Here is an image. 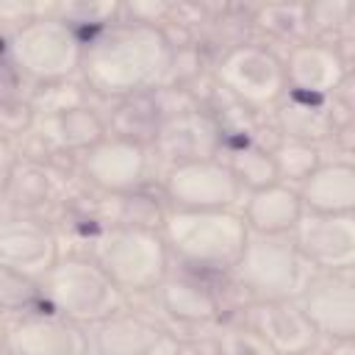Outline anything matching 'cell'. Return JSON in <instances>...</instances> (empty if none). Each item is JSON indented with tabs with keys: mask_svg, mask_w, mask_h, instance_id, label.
Masks as SVG:
<instances>
[{
	"mask_svg": "<svg viewBox=\"0 0 355 355\" xmlns=\"http://www.w3.org/2000/svg\"><path fill=\"white\" fill-rule=\"evenodd\" d=\"M172 58L175 44L161 25L111 22L86 42L80 75L89 92L122 100L158 89L172 72Z\"/></svg>",
	"mask_w": 355,
	"mask_h": 355,
	"instance_id": "1",
	"label": "cell"
},
{
	"mask_svg": "<svg viewBox=\"0 0 355 355\" xmlns=\"http://www.w3.org/2000/svg\"><path fill=\"white\" fill-rule=\"evenodd\" d=\"M161 239L183 263L230 272L247 244V225L236 211H183L172 208L161 219Z\"/></svg>",
	"mask_w": 355,
	"mask_h": 355,
	"instance_id": "2",
	"label": "cell"
},
{
	"mask_svg": "<svg viewBox=\"0 0 355 355\" xmlns=\"http://www.w3.org/2000/svg\"><path fill=\"white\" fill-rule=\"evenodd\" d=\"M47 308L80 327L122 311L125 294L89 255H58V261L39 280Z\"/></svg>",
	"mask_w": 355,
	"mask_h": 355,
	"instance_id": "3",
	"label": "cell"
},
{
	"mask_svg": "<svg viewBox=\"0 0 355 355\" xmlns=\"http://www.w3.org/2000/svg\"><path fill=\"white\" fill-rule=\"evenodd\" d=\"M86 39L55 14H36L8 33L11 67L33 83H58L80 72Z\"/></svg>",
	"mask_w": 355,
	"mask_h": 355,
	"instance_id": "4",
	"label": "cell"
},
{
	"mask_svg": "<svg viewBox=\"0 0 355 355\" xmlns=\"http://www.w3.org/2000/svg\"><path fill=\"white\" fill-rule=\"evenodd\" d=\"M111 283L125 291H155L169 272V250L155 227L108 225L89 255Z\"/></svg>",
	"mask_w": 355,
	"mask_h": 355,
	"instance_id": "5",
	"label": "cell"
},
{
	"mask_svg": "<svg viewBox=\"0 0 355 355\" xmlns=\"http://www.w3.org/2000/svg\"><path fill=\"white\" fill-rule=\"evenodd\" d=\"M230 272L255 302H277L297 300L311 280L313 266L300 255L291 236L250 233Z\"/></svg>",
	"mask_w": 355,
	"mask_h": 355,
	"instance_id": "6",
	"label": "cell"
},
{
	"mask_svg": "<svg viewBox=\"0 0 355 355\" xmlns=\"http://www.w3.org/2000/svg\"><path fill=\"white\" fill-rule=\"evenodd\" d=\"M222 89L247 108H272L286 94L283 58L263 42H241L216 64Z\"/></svg>",
	"mask_w": 355,
	"mask_h": 355,
	"instance_id": "7",
	"label": "cell"
},
{
	"mask_svg": "<svg viewBox=\"0 0 355 355\" xmlns=\"http://www.w3.org/2000/svg\"><path fill=\"white\" fill-rule=\"evenodd\" d=\"M164 194L172 208L183 211H233L244 189L222 158H208L169 166L164 175Z\"/></svg>",
	"mask_w": 355,
	"mask_h": 355,
	"instance_id": "8",
	"label": "cell"
},
{
	"mask_svg": "<svg viewBox=\"0 0 355 355\" xmlns=\"http://www.w3.org/2000/svg\"><path fill=\"white\" fill-rule=\"evenodd\" d=\"M150 147L169 166L208 161V158L222 155L225 130H222V122L211 111L175 108V111H166V116L161 119Z\"/></svg>",
	"mask_w": 355,
	"mask_h": 355,
	"instance_id": "9",
	"label": "cell"
},
{
	"mask_svg": "<svg viewBox=\"0 0 355 355\" xmlns=\"http://www.w3.org/2000/svg\"><path fill=\"white\" fill-rule=\"evenodd\" d=\"M80 172L94 189L111 197L141 191L150 175V147L108 133L80 155Z\"/></svg>",
	"mask_w": 355,
	"mask_h": 355,
	"instance_id": "10",
	"label": "cell"
},
{
	"mask_svg": "<svg viewBox=\"0 0 355 355\" xmlns=\"http://www.w3.org/2000/svg\"><path fill=\"white\" fill-rule=\"evenodd\" d=\"M288 236L313 272H349L355 266V214L302 211Z\"/></svg>",
	"mask_w": 355,
	"mask_h": 355,
	"instance_id": "11",
	"label": "cell"
},
{
	"mask_svg": "<svg viewBox=\"0 0 355 355\" xmlns=\"http://www.w3.org/2000/svg\"><path fill=\"white\" fill-rule=\"evenodd\" d=\"M89 355H180V341L155 319L116 311L89 330Z\"/></svg>",
	"mask_w": 355,
	"mask_h": 355,
	"instance_id": "12",
	"label": "cell"
},
{
	"mask_svg": "<svg viewBox=\"0 0 355 355\" xmlns=\"http://www.w3.org/2000/svg\"><path fill=\"white\" fill-rule=\"evenodd\" d=\"M286 92L327 100L349 78V58L330 42L305 39L288 47L283 58Z\"/></svg>",
	"mask_w": 355,
	"mask_h": 355,
	"instance_id": "13",
	"label": "cell"
},
{
	"mask_svg": "<svg viewBox=\"0 0 355 355\" xmlns=\"http://www.w3.org/2000/svg\"><path fill=\"white\" fill-rule=\"evenodd\" d=\"M297 305L316 336L330 341L355 338V288L349 272H313Z\"/></svg>",
	"mask_w": 355,
	"mask_h": 355,
	"instance_id": "14",
	"label": "cell"
},
{
	"mask_svg": "<svg viewBox=\"0 0 355 355\" xmlns=\"http://www.w3.org/2000/svg\"><path fill=\"white\" fill-rule=\"evenodd\" d=\"M58 255V236L47 222L31 214L0 216V266L39 283Z\"/></svg>",
	"mask_w": 355,
	"mask_h": 355,
	"instance_id": "15",
	"label": "cell"
},
{
	"mask_svg": "<svg viewBox=\"0 0 355 355\" xmlns=\"http://www.w3.org/2000/svg\"><path fill=\"white\" fill-rule=\"evenodd\" d=\"M3 347L14 355H89V333L53 311H28L6 327Z\"/></svg>",
	"mask_w": 355,
	"mask_h": 355,
	"instance_id": "16",
	"label": "cell"
},
{
	"mask_svg": "<svg viewBox=\"0 0 355 355\" xmlns=\"http://www.w3.org/2000/svg\"><path fill=\"white\" fill-rule=\"evenodd\" d=\"M244 324L258 330L277 355H311L319 344V336L300 311L297 300L252 302Z\"/></svg>",
	"mask_w": 355,
	"mask_h": 355,
	"instance_id": "17",
	"label": "cell"
},
{
	"mask_svg": "<svg viewBox=\"0 0 355 355\" xmlns=\"http://www.w3.org/2000/svg\"><path fill=\"white\" fill-rule=\"evenodd\" d=\"M67 194H69V178L61 166H55L47 158H19L0 197L8 200L14 214H28L64 202Z\"/></svg>",
	"mask_w": 355,
	"mask_h": 355,
	"instance_id": "18",
	"label": "cell"
},
{
	"mask_svg": "<svg viewBox=\"0 0 355 355\" xmlns=\"http://www.w3.org/2000/svg\"><path fill=\"white\" fill-rule=\"evenodd\" d=\"M39 144L47 153H67V155H83L89 147H94L100 139L108 136L105 119L86 103L75 108H64L58 114L36 116L33 128Z\"/></svg>",
	"mask_w": 355,
	"mask_h": 355,
	"instance_id": "19",
	"label": "cell"
},
{
	"mask_svg": "<svg viewBox=\"0 0 355 355\" xmlns=\"http://www.w3.org/2000/svg\"><path fill=\"white\" fill-rule=\"evenodd\" d=\"M302 211L355 214V166L349 161L319 164L297 189Z\"/></svg>",
	"mask_w": 355,
	"mask_h": 355,
	"instance_id": "20",
	"label": "cell"
},
{
	"mask_svg": "<svg viewBox=\"0 0 355 355\" xmlns=\"http://www.w3.org/2000/svg\"><path fill=\"white\" fill-rule=\"evenodd\" d=\"M302 216V202L297 189L286 183H272L247 191L241 219L250 233L261 236H288Z\"/></svg>",
	"mask_w": 355,
	"mask_h": 355,
	"instance_id": "21",
	"label": "cell"
},
{
	"mask_svg": "<svg viewBox=\"0 0 355 355\" xmlns=\"http://www.w3.org/2000/svg\"><path fill=\"white\" fill-rule=\"evenodd\" d=\"M158 302L164 313L180 324H211L219 319V300L216 294L189 277H164L158 286Z\"/></svg>",
	"mask_w": 355,
	"mask_h": 355,
	"instance_id": "22",
	"label": "cell"
},
{
	"mask_svg": "<svg viewBox=\"0 0 355 355\" xmlns=\"http://www.w3.org/2000/svg\"><path fill=\"white\" fill-rule=\"evenodd\" d=\"M277 125L286 133V139L316 144L319 139L336 130L333 105L327 100H313L286 92L283 100L277 103Z\"/></svg>",
	"mask_w": 355,
	"mask_h": 355,
	"instance_id": "23",
	"label": "cell"
},
{
	"mask_svg": "<svg viewBox=\"0 0 355 355\" xmlns=\"http://www.w3.org/2000/svg\"><path fill=\"white\" fill-rule=\"evenodd\" d=\"M158 89L139 92V94L116 100V108L111 111V116L105 122V130L111 136H122V139L141 141V144L150 147L161 119L166 116V111H164V105L158 100Z\"/></svg>",
	"mask_w": 355,
	"mask_h": 355,
	"instance_id": "24",
	"label": "cell"
},
{
	"mask_svg": "<svg viewBox=\"0 0 355 355\" xmlns=\"http://www.w3.org/2000/svg\"><path fill=\"white\" fill-rule=\"evenodd\" d=\"M225 164L233 172V178L239 180V186L247 189V191L277 183L272 153L266 147H261L258 141H241V144L227 147V161Z\"/></svg>",
	"mask_w": 355,
	"mask_h": 355,
	"instance_id": "25",
	"label": "cell"
},
{
	"mask_svg": "<svg viewBox=\"0 0 355 355\" xmlns=\"http://www.w3.org/2000/svg\"><path fill=\"white\" fill-rule=\"evenodd\" d=\"M255 28L269 36V39H283V42H305L308 36V17H305V3H269L261 6L252 17Z\"/></svg>",
	"mask_w": 355,
	"mask_h": 355,
	"instance_id": "26",
	"label": "cell"
},
{
	"mask_svg": "<svg viewBox=\"0 0 355 355\" xmlns=\"http://www.w3.org/2000/svg\"><path fill=\"white\" fill-rule=\"evenodd\" d=\"M269 153H272V164H275V172H277V183L286 180V186L288 183H302L322 164L319 147L316 144H308V141L283 139Z\"/></svg>",
	"mask_w": 355,
	"mask_h": 355,
	"instance_id": "27",
	"label": "cell"
},
{
	"mask_svg": "<svg viewBox=\"0 0 355 355\" xmlns=\"http://www.w3.org/2000/svg\"><path fill=\"white\" fill-rule=\"evenodd\" d=\"M42 300L39 283L0 266V313H28Z\"/></svg>",
	"mask_w": 355,
	"mask_h": 355,
	"instance_id": "28",
	"label": "cell"
},
{
	"mask_svg": "<svg viewBox=\"0 0 355 355\" xmlns=\"http://www.w3.org/2000/svg\"><path fill=\"white\" fill-rule=\"evenodd\" d=\"M216 355H277L269 341L244 322L225 324L216 336Z\"/></svg>",
	"mask_w": 355,
	"mask_h": 355,
	"instance_id": "29",
	"label": "cell"
},
{
	"mask_svg": "<svg viewBox=\"0 0 355 355\" xmlns=\"http://www.w3.org/2000/svg\"><path fill=\"white\" fill-rule=\"evenodd\" d=\"M28 103H31V108H33L36 116H47V114H58L64 108L86 105V92L78 83H72V80L42 83Z\"/></svg>",
	"mask_w": 355,
	"mask_h": 355,
	"instance_id": "30",
	"label": "cell"
},
{
	"mask_svg": "<svg viewBox=\"0 0 355 355\" xmlns=\"http://www.w3.org/2000/svg\"><path fill=\"white\" fill-rule=\"evenodd\" d=\"M122 11L119 3H86V0H75V3H64L55 6L44 14H55L64 22H69L75 31H80V25H97L100 31L111 25V19H116Z\"/></svg>",
	"mask_w": 355,
	"mask_h": 355,
	"instance_id": "31",
	"label": "cell"
},
{
	"mask_svg": "<svg viewBox=\"0 0 355 355\" xmlns=\"http://www.w3.org/2000/svg\"><path fill=\"white\" fill-rule=\"evenodd\" d=\"M352 14V3H311L305 6V17H308V33H333L341 25L349 22Z\"/></svg>",
	"mask_w": 355,
	"mask_h": 355,
	"instance_id": "32",
	"label": "cell"
},
{
	"mask_svg": "<svg viewBox=\"0 0 355 355\" xmlns=\"http://www.w3.org/2000/svg\"><path fill=\"white\" fill-rule=\"evenodd\" d=\"M36 114L31 108L28 100L22 97H0V136L11 139V136H22L33 128Z\"/></svg>",
	"mask_w": 355,
	"mask_h": 355,
	"instance_id": "33",
	"label": "cell"
},
{
	"mask_svg": "<svg viewBox=\"0 0 355 355\" xmlns=\"http://www.w3.org/2000/svg\"><path fill=\"white\" fill-rule=\"evenodd\" d=\"M17 164H19L17 147L11 144V139H3V136H0V194L6 191V186H8V180H11V175H14V169H17Z\"/></svg>",
	"mask_w": 355,
	"mask_h": 355,
	"instance_id": "34",
	"label": "cell"
},
{
	"mask_svg": "<svg viewBox=\"0 0 355 355\" xmlns=\"http://www.w3.org/2000/svg\"><path fill=\"white\" fill-rule=\"evenodd\" d=\"M324 355H355V338H336V341H330Z\"/></svg>",
	"mask_w": 355,
	"mask_h": 355,
	"instance_id": "35",
	"label": "cell"
},
{
	"mask_svg": "<svg viewBox=\"0 0 355 355\" xmlns=\"http://www.w3.org/2000/svg\"><path fill=\"white\" fill-rule=\"evenodd\" d=\"M0 355H14V352H8L6 347H0Z\"/></svg>",
	"mask_w": 355,
	"mask_h": 355,
	"instance_id": "36",
	"label": "cell"
}]
</instances>
